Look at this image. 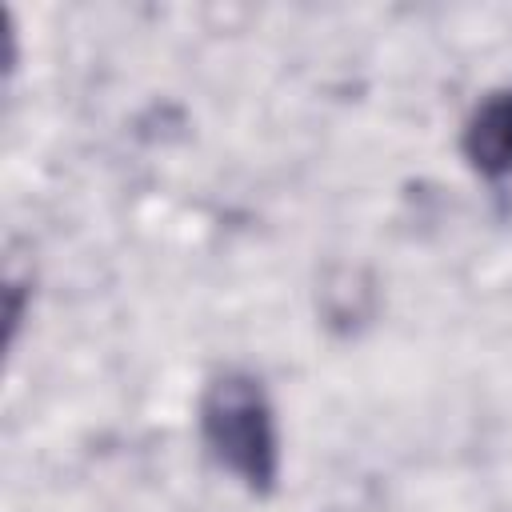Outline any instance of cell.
I'll use <instances>...</instances> for the list:
<instances>
[{
    "instance_id": "cell-2",
    "label": "cell",
    "mask_w": 512,
    "mask_h": 512,
    "mask_svg": "<svg viewBox=\"0 0 512 512\" xmlns=\"http://www.w3.org/2000/svg\"><path fill=\"white\" fill-rule=\"evenodd\" d=\"M460 148H464V160L480 176H488V180L512 176V88L488 92L472 108Z\"/></svg>"
},
{
    "instance_id": "cell-1",
    "label": "cell",
    "mask_w": 512,
    "mask_h": 512,
    "mask_svg": "<svg viewBox=\"0 0 512 512\" xmlns=\"http://www.w3.org/2000/svg\"><path fill=\"white\" fill-rule=\"evenodd\" d=\"M200 440L208 456L252 496H268L280 480L276 412L260 376L244 368L216 372L200 392Z\"/></svg>"
}]
</instances>
